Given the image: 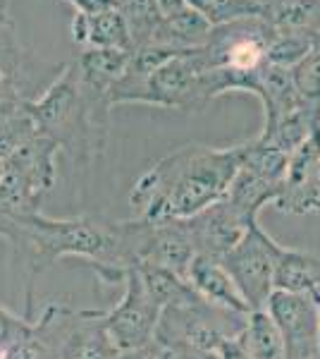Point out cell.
I'll return each mask as SVG.
<instances>
[{
	"mask_svg": "<svg viewBox=\"0 0 320 359\" xmlns=\"http://www.w3.org/2000/svg\"><path fill=\"white\" fill-rule=\"evenodd\" d=\"M242 163L239 144H184L141 172L130 192L134 218L184 221L220 201Z\"/></svg>",
	"mask_w": 320,
	"mask_h": 359,
	"instance_id": "obj_1",
	"label": "cell"
},
{
	"mask_svg": "<svg viewBox=\"0 0 320 359\" xmlns=\"http://www.w3.org/2000/svg\"><path fill=\"white\" fill-rule=\"evenodd\" d=\"M27 111L39 135L48 137L81 165L94 163L106 149L110 123L98 118L81 96L74 62L60 67L41 96L27 103Z\"/></svg>",
	"mask_w": 320,
	"mask_h": 359,
	"instance_id": "obj_2",
	"label": "cell"
},
{
	"mask_svg": "<svg viewBox=\"0 0 320 359\" xmlns=\"http://www.w3.org/2000/svg\"><path fill=\"white\" fill-rule=\"evenodd\" d=\"M218 98L215 72L203 57L201 48L184 50L182 55L167 60L153 72H127L110 89V103H141V106L167 108V111L199 113Z\"/></svg>",
	"mask_w": 320,
	"mask_h": 359,
	"instance_id": "obj_3",
	"label": "cell"
},
{
	"mask_svg": "<svg viewBox=\"0 0 320 359\" xmlns=\"http://www.w3.org/2000/svg\"><path fill=\"white\" fill-rule=\"evenodd\" d=\"M246 314L223 309L218 304L194 297L189 302L165 306L155 326L153 345L160 347H189V350L211 352L227 338L242 333Z\"/></svg>",
	"mask_w": 320,
	"mask_h": 359,
	"instance_id": "obj_4",
	"label": "cell"
},
{
	"mask_svg": "<svg viewBox=\"0 0 320 359\" xmlns=\"http://www.w3.org/2000/svg\"><path fill=\"white\" fill-rule=\"evenodd\" d=\"M282 245H277L258 223L225 254V271L235 280L237 290L246 299L249 309H265L267 297L275 292V264Z\"/></svg>",
	"mask_w": 320,
	"mask_h": 359,
	"instance_id": "obj_5",
	"label": "cell"
},
{
	"mask_svg": "<svg viewBox=\"0 0 320 359\" xmlns=\"http://www.w3.org/2000/svg\"><path fill=\"white\" fill-rule=\"evenodd\" d=\"M122 287V299L106 311L103 323L118 352H144L153 345L162 309L148 297L137 269L125 271Z\"/></svg>",
	"mask_w": 320,
	"mask_h": 359,
	"instance_id": "obj_6",
	"label": "cell"
},
{
	"mask_svg": "<svg viewBox=\"0 0 320 359\" xmlns=\"http://www.w3.org/2000/svg\"><path fill=\"white\" fill-rule=\"evenodd\" d=\"M265 311L284 340V359H320V311L311 292L275 290Z\"/></svg>",
	"mask_w": 320,
	"mask_h": 359,
	"instance_id": "obj_7",
	"label": "cell"
},
{
	"mask_svg": "<svg viewBox=\"0 0 320 359\" xmlns=\"http://www.w3.org/2000/svg\"><path fill=\"white\" fill-rule=\"evenodd\" d=\"M272 206L294 216L320 213V130L289 154L282 192Z\"/></svg>",
	"mask_w": 320,
	"mask_h": 359,
	"instance_id": "obj_8",
	"label": "cell"
},
{
	"mask_svg": "<svg viewBox=\"0 0 320 359\" xmlns=\"http://www.w3.org/2000/svg\"><path fill=\"white\" fill-rule=\"evenodd\" d=\"M184 221H187L191 237H194L196 252L215 259H223L251 228L235 208L227 204L225 196L208 208H203L196 216L184 218Z\"/></svg>",
	"mask_w": 320,
	"mask_h": 359,
	"instance_id": "obj_9",
	"label": "cell"
},
{
	"mask_svg": "<svg viewBox=\"0 0 320 359\" xmlns=\"http://www.w3.org/2000/svg\"><path fill=\"white\" fill-rule=\"evenodd\" d=\"M148 240L141 264L167 269L187 280V271L196 259V245L187 221H148Z\"/></svg>",
	"mask_w": 320,
	"mask_h": 359,
	"instance_id": "obj_10",
	"label": "cell"
},
{
	"mask_svg": "<svg viewBox=\"0 0 320 359\" xmlns=\"http://www.w3.org/2000/svg\"><path fill=\"white\" fill-rule=\"evenodd\" d=\"M187 283L206 302L218 304L230 311H239V314H249L251 311L220 259L196 254V259L191 262L187 271Z\"/></svg>",
	"mask_w": 320,
	"mask_h": 359,
	"instance_id": "obj_11",
	"label": "cell"
},
{
	"mask_svg": "<svg viewBox=\"0 0 320 359\" xmlns=\"http://www.w3.org/2000/svg\"><path fill=\"white\" fill-rule=\"evenodd\" d=\"M72 41L81 48H118V50H134L130 29L122 17L120 8L101 10V13L81 15L74 13L72 17Z\"/></svg>",
	"mask_w": 320,
	"mask_h": 359,
	"instance_id": "obj_12",
	"label": "cell"
},
{
	"mask_svg": "<svg viewBox=\"0 0 320 359\" xmlns=\"http://www.w3.org/2000/svg\"><path fill=\"white\" fill-rule=\"evenodd\" d=\"M106 309H79L57 359H115L120 355L103 323Z\"/></svg>",
	"mask_w": 320,
	"mask_h": 359,
	"instance_id": "obj_13",
	"label": "cell"
},
{
	"mask_svg": "<svg viewBox=\"0 0 320 359\" xmlns=\"http://www.w3.org/2000/svg\"><path fill=\"white\" fill-rule=\"evenodd\" d=\"M60 149L43 135H34L27 139L17 151L8 158V168L20 172L27 180L29 187L36 192L41 199L50 192L55 184V156Z\"/></svg>",
	"mask_w": 320,
	"mask_h": 359,
	"instance_id": "obj_14",
	"label": "cell"
},
{
	"mask_svg": "<svg viewBox=\"0 0 320 359\" xmlns=\"http://www.w3.org/2000/svg\"><path fill=\"white\" fill-rule=\"evenodd\" d=\"M256 98H258L260 106H263V132H260V135H267L284 115L296 111V108L304 103L299 98V94H296L289 69L280 65H270V62H265V65L260 67Z\"/></svg>",
	"mask_w": 320,
	"mask_h": 359,
	"instance_id": "obj_15",
	"label": "cell"
},
{
	"mask_svg": "<svg viewBox=\"0 0 320 359\" xmlns=\"http://www.w3.org/2000/svg\"><path fill=\"white\" fill-rule=\"evenodd\" d=\"M280 192H282L280 182H272V180L239 165V170L235 172L230 187H227L225 199L249 225H256L260 211L267 204H275Z\"/></svg>",
	"mask_w": 320,
	"mask_h": 359,
	"instance_id": "obj_16",
	"label": "cell"
},
{
	"mask_svg": "<svg viewBox=\"0 0 320 359\" xmlns=\"http://www.w3.org/2000/svg\"><path fill=\"white\" fill-rule=\"evenodd\" d=\"M132 60L130 50L118 48H81L74 67H77V77L81 84L94 86L98 91L110 94L118 79L127 72Z\"/></svg>",
	"mask_w": 320,
	"mask_h": 359,
	"instance_id": "obj_17",
	"label": "cell"
},
{
	"mask_svg": "<svg viewBox=\"0 0 320 359\" xmlns=\"http://www.w3.org/2000/svg\"><path fill=\"white\" fill-rule=\"evenodd\" d=\"M213 34V25L203 17L199 10H194L191 5L177 10L172 15H162L158 32H155L151 43H165L172 48L182 50H194L208 43Z\"/></svg>",
	"mask_w": 320,
	"mask_h": 359,
	"instance_id": "obj_18",
	"label": "cell"
},
{
	"mask_svg": "<svg viewBox=\"0 0 320 359\" xmlns=\"http://www.w3.org/2000/svg\"><path fill=\"white\" fill-rule=\"evenodd\" d=\"M320 285V254L282 247L275 264V290L311 292Z\"/></svg>",
	"mask_w": 320,
	"mask_h": 359,
	"instance_id": "obj_19",
	"label": "cell"
},
{
	"mask_svg": "<svg viewBox=\"0 0 320 359\" xmlns=\"http://www.w3.org/2000/svg\"><path fill=\"white\" fill-rule=\"evenodd\" d=\"M237 340L251 359H284L282 333L265 309L249 311L246 323H244L242 333L237 335Z\"/></svg>",
	"mask_w": 320,
	"mask_h": 359,
	"instance_id": "obj_20",
	"label": "cell"
},
{
	"mask_svg": "<svg viewBox=\"0 0 320 359\" xmlns=\"http://www.w3.org/2000/svg\"><path fill=\"white\" fill-rule=\"evenodd\" d=\"M318 130H320V106L301 103L296 111L284 115L267 135H258V139L289 156L294 149H299L301 144Z\"/></svg>",
	"mask_w": 320,
	"mask_h": 359,
	"instance_id": "obj_21",
	"label": "cell"
},
{
	"mask_svg": "<svg viewBox=\"0 0 320 359\" xmlns=\"http://www.w3.org/2000/svg\"><path fill=\"white\" fill-rule=\"evenodd\" d=\"M134 269H137L139 278H141L148 297L153 299L160 309L199 297V294L194 292V287H191L184 278L172 273V271L160 269V266H153V264H139V266H134Z\"/></svg>",
	"mask_w": 320,
	"mask_h": 359,
	"instance_id": "obj_22",
	"label": "cell"
},
{
	"mask_svg": "<svg viewBox=\"0 0 320 359\" xmlns=\"http://www.w3.org/2000/svg\"><path fill=\"white\" fill-rule=\"evenodd\" d=\"M27 62V53L22 48L20 34L10 17V5L0 3V77L20 86Z\"/></svg>",
	"mask_w": 320,
	"mask_h": 359,
	"instance_id": "obj_23",
	"label": "cell"
},
{
	"mask_svg": "<svg viewBox=\"0 0 320 359\" xmlns=\"http://www.w3.org/2000/svg\"><path fill=\"white\" fill-rule=\"evenodd\" d=\"M120 13L125 17L127 29H130L134 48L153 41L162 20V13L155 0H120Z\"/></svg>",
	"mask_w": 320,
	"mask_h": 359,
	"instance_id": "obj_24",
	"label": "cell"
},
{
	"mask_svg": "<svg viewBox=\"0 0 320 359\" xmlns=\"http://www.w3.org/2000/svg\"><path fill=\"white\" fill-rule=\"evenodd\" d=\"M316 48V39L304 32H289V29H277L267 46V62L280 67H294L301 57H306Z\"/></svg>",
	"mask_w": 320,
	"mask_h": 359,
	"instance_id": "obj_25",
	"label": "cell"
},
{
	"mask_svg": "<svg viewBox=\"0 0 320 359\" xmlns=\"http://www.w3.org/2000/svg\"><path fill=\"white\" fill-rule=\"evenodd\" d=\"M189 5L199 10L213 27H223L237 20H249V17H260L258 8L251 0H189Z\"/></svg>",
	"mask_w": 320,
	"mask_h": 359,
	"instance_id": "obj_26",
	"label": "cell"
},
{
	"mask_svg": "<svg viewBox=\"0 0 320 359\" xmlns=\"http://www.w3.org/2000/svg\"><path fill=\"white\" fill-rule=\"evenodd\" d=\"M289 74L301 101L320 106V48H313L294 67H289Z\"/></svg>",
	"mask_w": 320,
	"mask_h": 359,
	"instance_id": "obj_27",
	"label": "cell"
},
{
	"mask_svg": "<svg viewBox=\"0 0 320 359\" xmlns=\"http://www.w3.org/2000/svg\"><path fill=\"white\" fill-rule=\"evenodd\" d=\"M3 359H57V350L41 335L36 328L0 352Z\"/></svg>",
	"mask_w": 320,
	"mask_h": 359,
	"instance_id": "obj_28",
	"label": "cell"
},
{
	"mask_svg": "<svg viewBox=\"0 0 320 359\" xmlns=\"http://www.w3.org/2000/svg\"><path fill=\"white\" fill-rule=\"evenodd\" d=\"M32 328H34L32 321L13 314V311L5 309V306L0 304V352L32 333Z\"/></svg>",
	"mask_w": 320,
	"mask_h": 359,
	"instance_id": "obj_29",
	"label": "cell"
},
{
	"mask_svg": "<svg viewBox=\"0 0 320 359\" xmlns=\"http://www.w3.org/2000/svg\"><path fill=\"white\" fill-rule=\"evenodd\" d=\"M151 359H201L199 350H189V347H160L151 345L148 350H144Z\"/></svg>",
	"mask_w": 320,
	"mask_h": 359,
	"instance_id": "obj_30",
	"label": "cell"
},
{
	"mask_svg": "<svg viewBox=\"0 0 320 359\" xmlns=\"http://www.w3.org/2000/svg\"><path fill=\"white\" fill-rule=\"evenodd\" d=\"M60 3L69 5L74 13H81V15H91V13H101V10L120 8L118 0H60Z\"/></svg>",
	"mask_w": 320,
	"mask_h": 359,
	"instance_id": "obj_31",
	"label": "cell"
},
{
	"mask_svg": "<svg viewBox=\"0 0 320 359\" xmlns=\"http://www.w3.org/2000/svg\"><path fill=\"white\" fill-rule=\"evenodd\" d=\"M218 355L220 359H251L246 355V350L242 347V343L237 338H227L218 345Z\"/></svg>",
	"mask_w": 320,
	"mask_h": 359,
	"instance_id": "obj_32",
	"label": "cell"
},
{
	"mask_svg": "<svg viewBox=\"0 0 320 359\" xmlns=\"http://www.w3.org/2000/svg\"><path fill=\"white\" fill-rule=\"evenodd\" d=\"M155 3H158L162 15H172V13H177V10L187 8L189 0H155Z\"/></svg>",
	"mask_w": 320,
	"mask_h": 359,
	"instance_id": "obj_33",
	"label": "cell"
},
{
	"mask_svg": "<svg viewBox=\"0 0 320 359\" xmlns=\"http://www.w3.org/2000/svg\"><path fill=\"white\" fill-rule=\"evenodd\" d=\"M115 359H151L146 352H120Z\"/></svg>",
	"mask_w": 320,
	"mask_h": 359,
	"instance_id": "obj_34",
	"label": "cell"
},
{
	"mask_svg": "<svg viewBox=\"0 0 320 359\" xmlns=\"http://www.w3.org/2000/svg\"><path fill=\"white\" fill-rule=\"evenodd\" d=\"M201 359H220L218 350H211V352H201Z\"/></svg>",
	"mask_w": 320,
	"mask_h": 359,
	"instance_id": "obj_35",
	"label": "cell"
},
{
	"mask_svg": "<svg viewBox=\"0 0 320 359\" xmlns=\"http://www.w3.org/2000/svg\"><path fill=\"white\" fill-rule=\"evenodd\" d=\"M311 297H313V302L320 306V285L316 287V290H311Z\"/></svg>",
	"mask_w": 320,
	"mask_h": 359,
	"instance_id": "obj_36",
	"label": "cell"
},
{
	"mask_svg": "<svg viewBox=\"0 0 320 359\" xmlns=\"http://www.w3.org/2000/svg\"><path fill=\"white\" fill-rule=\"evenodd\" d=\"M5 170H8V161H3V158H0V180L5 177Z\"/></svg>",
	"mask_w": 320,
	"mask_h": 359,
	"instance_id": "obj_37",
	"label": "cell"
},
{
	"mask_svg": "<svg viewBox=\"0 0 320 359\" xmlns=\"http://www.w3.org/2000/svg\"><path fill=\"white\" fill-rule=\"evenodd\" d=\"M118 5H120V0H118Z\"/></svg>",
	"mask_w": 320,
	"mask_h": 359,
	"instance_id": "obj_38",
	"label": "cell"
},
{
	"mask_svg": "<svg viewBox=\"0 0 320 359\" xmlns=\"http://www.w3.org/2000/svg\"><path fill=\"white\" fill-rule=\"evenodd\" d=\"M0 359H3V357H0Z\"/></svg>",
	"mask_w": 320,
	"mask_h": 359,
	"instance_id": "obj_39",
	"label": "cell"
},
{
	"mask_svg": "<svg viewBox=\"0 0 320 359\" xmlns=\"http://www.w3.org/2000/svg\"><path fill=\"white\" fill-rule=\"evenodd\" d=\"M0 79H3V77H0Z\"/></svg>",
	"mask_w": 320,
	"mask_h": 359,
	"instance_id": "obj_40",
	"label": "cell"
}]
</instances>
